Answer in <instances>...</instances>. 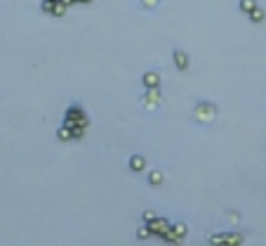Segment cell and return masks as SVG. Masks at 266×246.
<instances>
[{
  "label": "cell",
  "mask_w": 266,
  "mask_h": 246,
  "mask_svg": "<svg viewBox=\"0 0 266 246\" xmlns=\"http://www.w3.org/2000/svg\"><path fill=\"white\" fill-rule=\"evenodd\" d=\"M214 116H217V107L212 102H198L193 107V119L200 123H212Z\"/></svg>",
  "instance_id": "obj_1"
},
{
  "label": "cell",
  "mask_w": 266,
  "mask_h": 246,
  "mask_svg": "<svg viewBox=\"0 0 266 246\" xmlns=\"http://www.w3.org/2000/svg\"><path fill=\"white\" fill-rule=\"evenodd\" d=\"M144 85H146L149 90H158L160 76H158L156 71H146V73H144Z\"/></svg>",
  "instance_id": "obj_2"
},
{
  "label": "cell",
  "mask_w": 266,
  "mask_h": 246,
  "mask_svg": "<svg viewBox=\"0 0 266 246\" xmlns=\"http://www.w3.org/2000/svg\"><path fill=\"white\" fill-rule=\"evenodd\" d=\"M142 102H146V104H144L146 109H156V107H158V102H160L158 90H149V95H146Z\"/></svg>",
  "instance_id": "obj_3"
},
{
  "label": "cell",
  "mask_w": 266,
  "mask_h": 246,
  "mask_svg": "<svg viewBox=\"0 0 266 246\" xmlns=\"http://www.w3.org/2000/svg\"><path fill=\"white\" fill-rule=\"evenodd\" d=\"M144 166H146V161H144V156L134 154L132 159H130V168H132V171H144Z\"/></svg>",
  "instance_id": "obj_4"
},
{
  "label": "cell",
  "mask_w": 266,
  "mask_h": 246,
  "mask_svg": "<svg viewBox=\"0 0 266 246\" xmlns=\"http://www.w3.org/2000/svg\"><path fill=\"white\" fill-rule=\"evenodd\" d=\"M175 59H177V69H186L188 59H186V52H184V50H177V52H175Z\"/></svg>",
  "instance_id": "obj_5"
},
{
  "label": "cell",
  "mask_w": 266,
  "mask_h": 246,
  "mask_svg": "<svg viewBox=\"0 0 266 246\" xmlns=\"http://www.w3.org/2000/svg\"><path fill=\"white\" fill-rule=\"evenodd\" d=\"M264 17H266V12L262 7H255L250 12V19H252V21H264Z\"/></svg>",
  "instance_id": "obj_6"
},
{
  "label": "cell",
  "mask_w": 266,
  "mask_h": 246,
  "mask_svg": "<svg viewBox=\"0 0 266 246\" xmlns=\"http://www.w3.org/2000/svg\"><path fill=\"white\" fill-rule=\"evenodd\" d=\"M257 7V2H255V0H240V9H243V12H252V9Z\"/></svg>",
  "instance_id": "obj_7"
},
{
  "label": "cell",
  "mask_w": 266,
  "mask_h": 246,
  "mask_svg": "<svg viewBox=\"0 0 266 246\" xmlns=\"http://www.w3.org/2000/svg\"><path fill=\"white\" fill-rule=\"evenodd\" d=\"M149 183L151 185H163V173H160V171H151V173H149Z\"/></svg>",
  "instance_id": "obj_8"
},
{
  "label": "cell",
  "mask_w": 266,
  "mask_h": 246,
  "mask_svg": "<svg viewBox=\"0 0 266 246\" xmlns=\"http://www.w3.org/2000/svg\"><path fill=\"white\" fill-rule=\"evenodd\" d=\"M139 2H142V7H146V9H153L156 7V5H158L160 0H139Z\"/></svg>",
  "instance_id": "obj_9"
},
{
  "label": "cell",
  "mask_w": 266,
  "mask_h": 246,
  "mask_svg": "<svg viewBox=\"0 0 266 246\" xmlns=\"http://www.w3.org/2000/svg\"><path fill=\"white\" fill-rule=\"evenodd\" d=\"M59 137H64V140H66V137H71V133H69V128H62V130H59Z\"/></svg>",
  "instance_id": "obj_10"
},
{
  "label": "cell",
  "mask_w": 266,
  "mask_h": 246,
  "mask_svg": "<svg viewBox=\"0 0 266 246\" xmlns=\"http://www.w3.org/2000/svg\"><path fill=\"white\" fill-rule=\"evenodd\" d=\"M71 2H76V0H71ZM83 2H89V0H83Z\"/></svg>",
  "instance_id": "obj_11"
}]
</instances>
